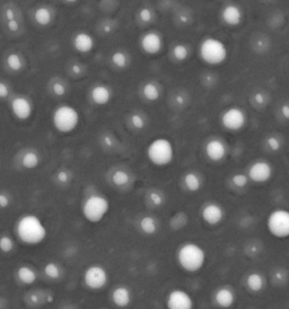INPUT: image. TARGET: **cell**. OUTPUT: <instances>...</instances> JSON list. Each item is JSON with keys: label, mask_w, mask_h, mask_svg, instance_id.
I'll return each mask as SVG.
<instances>
[{"label": "cell", "mask_w": 289, "mask_h": 309, "mask_svg": "<svg viewBox=\"0 0 289 309\" xmlns=\"http://www.w3.org/2000/svg\"><path fill=\"white\" fill-rule=\"evenodd\" d=\"M15 234L22 243L34 247L45 241L49 231L40 216L28 213L17 220L15 224Z\"/></svg>", "instance_id": "6da1fadb"}, {"label": "cell", "mask_w": 289, "mask_h": 309, "mask_svg": "<svg viewBox=\"0 0 289 309\" xmlns=\"http://www.w3.org/2000/svg\"><path fill=\"white\" fill-rule=\"evenodd\" d=\"M176 263L183 272L195 274L200 272L207 264V251L195 241L181 243L175 253Z\"/></svg>", "instance_id": "7a4b0ae2"}, {"label": "cell", "mask_w": 289, "mask_h": 309, "mask_svg": "<svg viewBox=\"0 0 289 309\" xmlns=\"http://www.w3.org/2000/svg\"><path fill=\"white\" fill-rule=\"evenodd\" d=\"M198 53L204 64L209 66H219L228 58V48L225 42L218 37L207 36L200 42Z\"/></svg>", "instance_id": "3957f363"}, {"label": "cell", "mask_w": 289, "mask_h": 309, "mask_svg": "<svg viewBox=\"0 0 289 309\" xmlns=\"http://www.w3.org/2000/svg\"><path fill=\"white\" fill-rule=\"evenodd\" d=\"M147 158L151 165L158 168L170 166L175 158V147L167 137H157L148 144Z\"/></svg>", "instance_id": "277c9868"}, {"label": "cell", "mask_w": 289, "mask_h": 309, "mask_svg": "<svg viewBox=\"0 0 289 309\" xmlns=\"http://www.w3.org/2000/svg\"><path fill=\"white\" fill-rule=\"evenodd\" d=\"M81 123V113L75 106L62 104L56 108L52 114V124L56 131L60 134H71L78 128Z\"/></svg>", "instance_id": "5b68a950"}, {"label": "cell", "mask_w": 289, "mask_h": 309, "mask_svg": "<svg viewBox=\"0 0 289 309\" xmlns=\"http://www.w3.org/2000/svg\"><path fill=\"white\" fill-rule=\"evenodd\" d=\"M111 204L110 201L100 194H93L84 201L82 213L84 219L92 224H98L109 214Z\"/></svg>", "instance_id": "8992f818"}, {"label": "cell", "mask_w": 289, "mask_h": 309, "mask_svg": "<svg viewBox=\"0 0 289 309\" xmlns=\"http://www.w3.org/2000/svg\"><path fill=\"white\" fill-rule=\"evenodd\" d=\"M267 230L276 239L289 238V209L275 208L269 213L265 220Z\"/></svg>", "instance_id": "52a82bcc"}, {"label": "cell", "mask_w": 289, "mask_h": 309, "mask_svg": "<svg viewBox=\"0 0 289 309\" xmlns=\"http://www.w3.org/2000/svg\"><path fill=\"white\" fill-rule=\"evenodd\" d=\"M84 285L92 291H101L110 282V274L103 265L92 264L87 266L83 273Z\"/></svg>", "instance_id": "ba28073f"}, {"label": "cell", "mask_w": 289, "mask_h": 309, "mask_svg": "<svg viewBox=\"0 0 289 309\" xmlns=\"http://www.w3.org/2000/svg\"><path fill=\"white\" fill-rule=\"evenodd\" d=\"M248 123L246 112L239 106H230L220 116V124L228 132H239Z\"/></svg>", "instance_id": "9c48e42d"}, {"label": "cell", "mask_w": 289, "mask_h": 309, "mask_svg": "<svg viewBox=\"0 0 289 309\" xmlns=\"http://www.w3.org/2000/svg\"><path fill=\"white\" fill-rule=\"evenodd\" d=\"M166 309H195L196 303L191 293L181 288H175L166 295Z\"/></svg>", "instance_id": "30bf717a"}, {"label": "cell", "mask_w": 289, "mask_h": 309, "mask_svg": "<svg viewBox=\"0 0 289 309\" xmlns=\"http://www.w3.org/2000/svg\"><path fill=\"white\" fill-rule=\"evenodd\" d=\"M273 175V167L265 160H258L249 167L248 177L256 184H265Z\"/></svg>", "instance_id": "8fae6325"}, {"label": "cell", "mask_w": 289, "mask_h": 309, "mask_svg": "<svg viewBox=\"0 0 289 309\" xmlns=\"http://www.w3.org/2000/svg\"><path fill=\"white\" fill-rule=\"evenodd\" d=\"M164 39L156 31H149L144 33L140 39V48L144 53L149 56H156L163 50Z\"/></svg>", "instance_id": "7c38bea8"}, {"label": "cell", "mask_w": 289, "mask_h": 309, "mask_svg": "<svg viewBox=\"0 0 289 309\" xmlns=\"http://www.w3.org/2000/svg\"><path fill=\"white\" fill-rule=\"evenodd\" d=\"M224 217H225V211L223 206L215 202L207 203L201 208V219L210 227L218 226L224 221Z\"/></svg>", "instance_id": "4fadbf2b"}, {"label": "cell", "mask_w": 289, "mask_h": 309, "mask_svg": "<svg viewBox=\"0 0 289 309\" xmlns=\"http://www.w3.org/2000/svg\"><path fill=\"white\" fill-rule=\"evenodd\" d=\"M10 110L13 116L21 121H26L32 117L34 106L31 100L25 97H16L10 102Z\"/></svg>", "instance_id": "5bb4252c"}, {"label": "cell", "mask_w": 289, "mask_h": 309, "mask_svg": "<svg viewBox=\"0 0 289 309\" xmlns=\"http://www.w3.org/2000/svg\"><path fill=\"white\" fill-rule=\"evenodd\" d=\"M236 301V291L230 285H222L214 293V303L220 309H231Z\"/></svg>", "instance_id": "9a60e30c"}, {"label": "cell", "mask_w": 289, "mask_h": 309, "mask_svg": "<svg viewBox=\"0 0 289 309\" xmlns=\"http://www.w3.org/2000/svg\"><path fill=\"white\" fill-rule=\"evenodd\" d=\"M204 153L211 162H220L226 159L228 153L227 144L220 138H211L204 145Z\"/></svg>", "instance_id": "2e32d148"}, {"label": "cell", "mask_w": 289, "mask_h": 309, "mask_svg": "<svg viewBox=\"0 0 289 309\" xmlns=\"http://www.w3.org/2000/svg\"><path fill=\"white\" fill-rule=\"evenodd\" d=\"M132 300H134V293L127 285H117L112 290L111 301L116 308H128L132 304Z\"/></svg>", "instance_id": "e0dca14e"}, {"label": "cell", "mask_w": 289, "mask_h": 309, "mask_svg": "<svg viewBox=\"0 0 289 309\" xmlns=\"http://www.w3.org/2000/svg\"><path fill=\"white\" fill-rule=\"evenodd\" d=\"M222 21L228 26H237L243 21V13L238 6L230 3L222 10Z\"/></svg>", "instance_id": "ac0fdd59"}, {"label": "cell", "mask_w": 289, "mask_h": 309, "mask_svg": "<svg viewBox=\"0 0 289 309\" xmlns=\"http://www.w3.org/2000/svg\"><path fill=\"white\" fill-rule=\"evenodd\" d=\"M72 45H74L75 50L79 53H89L94 50L95 40L89 33L79 32L75 35Z\"/></svg>", "instance_id": "d6986e66"}, {"label": "cell", "mask_w": 289, "mask_h": 309, "mask_svg": "<svg viewBox=\"0 0 289 309\" xmlns=\"http://www.w3.org/2000/svg\"><path fill=\"white\" fill-rule=\"evenodd\" d=\"M245 287L250 292L259 293L267 287V278L260 272H251L245 277Z\"/></svg>", "instance_id": "ffe728a7"}, {"label": "cell", "mask_w": 289, "mask_h": 309, "mask_svg": "<svg viewBox=\"0 0 289 309\" xmlns=\"http://www.w3.org/2000/svg\"><path fill=\"white\" fill-rule=\"evenodd\" d=\"M90 99H92V101L96 105H106L111 101L112 91L106 85L98 84V85H95L92 91H90Z\"/></svg>", "instance_id": "44dd1931"}, {"label": "cell", "mask_w": 289, "mask_h": 309, "mask_svg": "<svg viewBox=\"0 0 289 309\" xmlns=\"http://www.w3.org/2000/svg\"><path fill=\"white\" fill-rule=\"evenodd\" d=\"M17 280L24 285H32L37 280V273L32 266L29 265H21L16 270Z\"/></svg>", "instance_id": "7402d4cb"}, {"label": "cell", "mask_w": 289, "mask_h": 309, "mask_svg": "<svg viewBox=\"0 0 289 309\" xmlns=\"http://www.w3.org/2000/svg\"><path fill=\"white\" fill-rule=\"evenodd\" d=\"M139 229L144 235L153 236L158 231V222L154 216L146 215L139 221Z\"/></svg>", "instance_id": "603a6c76"}, {"label": "cell", "mask_w": 289, "mask_h": 309, "mask_svg": "<svg viewBox=\"0 0 289 309\" xmlns=\"http://www.w3.org/2000/svg\"><path fill=\"white\" fill-rule=\"evenodd\" d=\"M142 93L143 97L146 99L147 101L155 102L158 100L159 97H161V89H159V86L156 83L148 82L146 84H144Z\"/></svg>", "instance_id": "cb8c5ba5"}, {"label": "cell", "mask_w": 289, "mask_h": 309, "mask_svg": "<svg viewBox=\"0 0 289 309\" xmlns=\"http://www.w3.org/2000/svg\"><path fill=\"white\" fill-rule=\"evenodd\" d=\"M183 184L186 190L191 193H196L201 188L202 186V180H201L200 175L196 172H188L185 173L183 178Z\"/></svg>", "instance_id": "d4e9b609"}, {"label": "cell", "mask_w": 289, "mask_h": 309, "mask_svg": "<svg viewBox=\"0 0 289 309\" xmlns=\"http://www.w3.org/2000/svg\"><path fill=\"white\" fill-rule=\"evenodd\" d=\"M43 273L50 280H60L62 276V269L58 263L56 262H48L43 268Z\"/></svg>", "instance_id": "484cf974"}, {"label": "cell", "mask_w": 289, "mask_h": 309, "mask_svg": "<svg viewBox=\"0 0 289 309\" xmlns=\"http://www.w3.org/2000/svg\"><path fill=\"white\" fill-rule=\"evenodd\" d=\"M40 156L36 152L29 151L23 155L22 158V166L28 170H34L40 166Z\"/></svg>", "instance_id": "4316f807"}, {"label": "cell", "mask_w": 289, "mask_h": 309, "mask_svg": "<svg viewBox=\"0 0 289 309\" xmlns=\"http://www.w3.org/2000/svg\"><path fill=\"white\" fill-rule=\"evenodd\" d=\"M34 21L40 26H48L52 21V14L47 7H40L34 11Z\"/></svg>", "instance_id": "83f0119b"}, {"label": "cell", "mask_w": 289, "mask_h": 309, "mask_svg": "<svg viewBox=\"0 0 289 309\" xmlns=\"http://www.w3.org/2000/svg\"><path fill=\"white\" fill-rule=\"evenodd\" d=\"M6 64L9 69L13 71H21L23 67H24V60L18 53H10V55L7 56Z\"/></svg>", "instance_id": "f1b7e54d"}, {"label": "cell", "mask_w": 289, "mask_h": 309, "mask_svg": "<svg viewBox=\"0 0 289 309\" xmlns=\"http://www.w3.org/2000/svg\"><path fill=\"white\" fill-rule=\"evenodd\" d=\"M172 53H173L174 59L177 60V62H185V60L189 58L190 51H189V48L186 47L185 44L178 43L174 45Z\"/></svg>", "instance_id": "f546056e"}, {"label": "cell", "mask_w": 289, "mask_h": 309, "mask_svg": "<svg viewBox=\"0 0 289 309\" xmlns=\"http://www.w3.org/2000/svg\"><path fill=\"white\" fill-rule=\"evenodd\" d=\"M112 63L117 68H125L129 65V57L123 51H116L112 55Z\"/></svg>", "instance_id": "4dcf8cb0"}, {"label": "cell", "mask_w": 289, "mask_h": 309, "mask_svg": "<svg viewBox=\"0 0 289 309\" xmlns=\"http://www.w3.org/2000/svg\"><path fill=\"white\" fill-rule=\"evenodd\" d=\"M15 248V241L10 236L3 235L0 237V251L3 254H10Z\"/></svg>", "instance_id": "1f68e13d"}, {"label": "cell", "mask_w": 289, "mask_h": 309, "mask_svg": "<svg viewBox=\"0 0 289 309\" xmlns=\"http://www.w3.org/2000/svg\"><path fill=\"white\" fill-rule=\"evenodd\" d=\"M129 173L125 172L123 170H116L114 171V173L112 174V181L114 185L116 186H124L129 182Z\"/></svg>", "instance_id": "d6a6232c"}, {"label": "cell", "mask_w": 289, "mask_h": 309, "mask_svg": "<svg viewBox=\"0 0 289 309\" xmlns=\"http://www.w3.org/2000/svg\"><path fill=\"white\" fill-rule=\"evenodd\" d=\"M250 181V179L248 177V174L244 173H236L231 177V184L237 188H244V187L248 186Z\"/></svg>", "instance_id": "836d02e7"}, {"label": "cell", "mask_w": 289, "mask_h": 309, "mask_svg": "<svg viewBox=\"0 0 289 309\" xmlns=\"http://www.w3.org/2000/svg\"><path fill=\"white\" fill-rule=\"evenodd\" d=\"M130 124L137 131H142V129L144 128V126H146V120L144 119L142 114L134 113L130 118Z\"/></svg>", "instance_id": "e575fe53"}, {"label": "cell", "mask_w": 289, "mask_h": 309, "mask_svg": "<svg viewBox=\"0 0 289 309\" xmlns=\"http://www.w3.org/2000/svg\"><path fill=\"white\" fill-rule=\"evenodd\" d=\"M265 144H267V147L270 151L272 152H278L281 147L280 140L275 136H269L267 139H265Z\"/></svg>", "instance_id": "d590c367"}, {"label": "cell", "mask_w": 289, "mask_h": 309, "mask_svg": "<svg viewBox=\"0 0 289 309\" xmlns=\"http://www.w3.org/2000/svg\"><path fill=\"white\" fill-rule=\"evenodd\" d=\"M148 198H149L150 203L155 206H161L164 204V196L159 192H150Z\"/></svg>", "instance_id": "8d00e7d4"}, {"label": "cell", "mask_w": 289, "mask_h": 309, "mask_svg": "<svg viewBox=\"0 0 289 309\" xmlns=\"http://www.w3.org/2000/svg\"><path fill=\"white\" fill-rule=\"evenodd\" d=\"M52 92L53 94L57 95V97H63V95L67 92V89L62 83L57 82L52 85Z\"/></svg>", "instance_id": "74e56055"}, {"label": "cell", "mask_w": 289, "mask_h": 309, "mask_svg": "<svg viewBox=\"0 0 289 309\" xmlns=\"http://www.w3.org/2000/svg\"><path fill=\"white\" fill-rule=\"evenodd\" d=\"M139 18L144 23H149L153 20V11L149 8H143L139 11Z\"/></svg>", "instance_id": "f35d334b"}, {"label": "cell", "mask_w": 289, "mask_h": 309, "mask_svg": "<svg viewBox=\"0 0 289 309\" xmlns=\"http://www.w3.org/2000/svg\"><path fill=\"white\" fill-rule=\"evenodd\" d=\"M57 180H58L60 184L66 185L70 181V173L66 170H60L57 173Z\"/></svg>", "instance_id": "ab89813d"}, {"label": "cell", "mask_w": 289, "mask_h": 309, "mask_svg": "<svg viewBox=\"0 0 289 309\" xmlns=\"http://www.w3.org/2000/svg\"><path fill=\"white\" fill-rule=\"evenodd\" d=\"M10 204V198L5 193H0V208H7Z\"/></svg>", "instance_id": "60d3db41"}, {"label": "cell", "mask_w": 289, "mask_h": 309, "mask_svg": "<svg viewBox=\"0 0 289 309\" xmlns=\"http://www.w3.org/2000/svg\"><path fill=\"white\" fill-rule=\"evenodd\" d=\"M9 93H10L9 86L7 85L6 83L0 82V99H6V98H8Z\"/></svg>", "instance_id": "b9f144b4"}, {"label": "cell", "mask_w": 289, "mask_h": 309, "mask_svg": "<svg viewBox=\"0 0 289 309\" xmlns=\"http://www.w3.org/2000/svg\"><path fill=\"white\" fill-rule=\"evenodd\" d=\"M280 114L284 119L289 120V103H284L280 106Z\"/></svg>", "instance_id": "7bdbcfd3"}, {"label": "cell", "mask_w": 289, "mask_h": 309, "mask_svg": "<svg viewBox=\"0 0 289 309\" xmlns=\"http://www.w3.org/2000/svg\"><path fill=\"white\" fill-rule=\"evenodd\" d=\"M7 28H8V30L11 32H16L20 30V23H18V21L16 20L8 21L7 22Z\"/></svg>", "instance_id": "ee69618b"}, {"label": "cell", "mask_w": 289, "mask_h": 309, "mask_svg": "<svg viewBox=\"0 0 289 309\" xmlns=\"http://www.w3.org/2000/svg\"><path fill=\"white\" fill-rule=\"evenodd\" d=\"M253 100H254V102L258 103V104H263V103L265 102V97H264L263 93L258 92V93L254 94Z\"/></svg>", "instance_id": "f6af8a7d"}, {"label": "cell", "mask_w": 289, "mask_h": 309, "mask_svg": "<svg viewBox=\"0 0 289 309\" xmlns=\"http://www.w3.org/2000/svg\"><path fill=\"white\" fill-rule=\"evenodd\" d=\"M71 71H72V74L74 75H81L82 72H83V68H82V66L81 65H72L71 66Z\"/></svg>", "instance_id": "bcb514c9"}, {"label": "cell", "mask_w": 289, "mask_h": 309, "mask_svg": "<svg viewBox=\"0 0 289 309\" xmlns=\"http://www.w3.org/2000/svg\"><path fill=\"white\" fill-rule=\"evenodd\" d=\"M6 18H7V22L8 21H13L15 20V13L11 9H8L6 11Z\"/></svg>", "instance_id": "7dc6e473"}, {"label": "cell", "mask_w": 289, "mask_h": 309, "mask_svg": "<svg viewBox=\"0 0 289 309\" xmlns=\"http://www.w3.org/2000/svg\"><path fill=\"white\" fill-rule=\"evenodd\" d=\"M104 143H105L106 146H112V145H113V140H112L111 137L105 136V137H104Z\"/></svg>", "instance_id": "c3c4849f"}, {"label": "cell", "mask_w": 289, "mask_h": 309, "mask_svg": "<svg viewBox=\"0 0 289 309\" xmlns=\"http://www.w3.org/2000/svg\"><path fill=\"white\" fill-rule=\"evenodd\" d=\"M175 102L177 103V104H183V103H184V99H183V97H182V95H176V98H175Z\"/></svg>", "instance_id": "681fc988"}]
</instances>
